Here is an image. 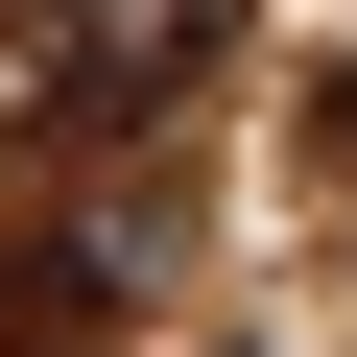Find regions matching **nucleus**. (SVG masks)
<instances>
[{
    "label": "nucleus",
    "instance_id": "1",
    "mask_svg": "<svg viewBox=\"0 0 357 357\" xmlns=\"http://www.w3.org/2000/svg\"><path fill=\"white\" fill-rule=\"evenodd\" d=\"M119 286H143L119 215H0V357H119Z\"/></svg>",
    "mask_w": 357,
    "mask_h": 357
},
{
    "label": "nucleus",
    "instance_id": "2",
    "mask_svg": "<svg viewBox=\"0 0 357 357\" xmlns=\"http://www.w3.org/2000/svg\"><path fill=\"white\" fill-rule=\"evenodd\" d=\"M96 24H119V0H0V96H24V119H48V72H72Z\"/></svg>",
    "mask_w": 357,
    "mask_h": 357
},
{
    "label": "nucleus",
    "instance_id": "3",
    "mask_svg": "<svg viewBox=\"0 0 357 357\" xmlns=\"http://www.w3.org/2000/svg\"><path fill=\"white\" fill-rule=\"evenodd\" d=\"M310 167H333V191H357V72H333V96H310Z\"/></svg>",
    "mask_w": 357,
    "mask_h": 357
}]
</instances>
